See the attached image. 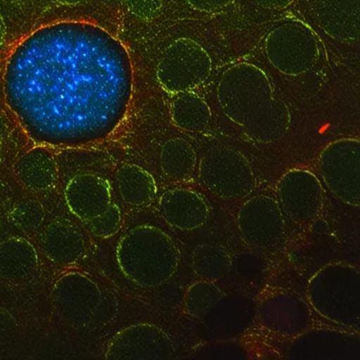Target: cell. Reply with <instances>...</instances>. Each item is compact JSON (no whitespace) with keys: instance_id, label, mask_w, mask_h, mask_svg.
Returning a JSON list of instances; mask_svg holds the SVG:
<instances>
[{"instance_id":"6da1fadb","label":"cell","mask_w":360,"mask_h":360,"mask_svg":"<svg viewBox=\"0 0 360 360\" xmlns=\"http://www.w3.org/2000/svg\"><path fill=\"white\" fill-rule=\"evenodd\" d=\"M4 98L22 127L50 143L109 136L134 96V66L124 44L86 20L39 27L18 41L4 66Z\"/></svg>"},{"instance_id":"7a4b0ae2","label":"cell","mask_w":360,"mask_h":360,"mask_svg":"<svg viewBox=\"0 0 360 360\" xmlns=\"http://www.w3.org/2000/svg\"><path fill=\"white\" fill-rule=\"evenodd\" d=\"M217 98L223 113L255 142H276L290 129L288 106L275 96L266 73L256 65L239 63L225 70Z\"/></svg>"},{"instance_id":"3957f363","label":"cell","mask_w":360,"mask_h":360,"mask_svg":"<svg viewBox=\"0 0 360 360\" xmlns=\"http://www.w3.org/2000/svg\"><path fill=\"white\" fill-rule=\"evenodd\" d=\"M180 257L174 239L153 225L134 227L117 246L120 269L141 288H158L169 281L178 271Z\"/></svg>"},{"instance_id":"277c9868","label":"cell","mask_w":360,"mask_h":360,"mask_svg":"<svg viewBox=\"0 0 360 360\" xmlns=\"http://www.w3.org/2000/svg\"><path fill=\"white\" fill-rule=\"evenodd\" d=\"M307 301L323 319L347 330H359L360 273L347 263H330L307 284Z\"/></svg>"},{"instance_id":"5b68a950","label":"cell","mask_w":360,"mask_h":360,"mask_svg":"<svg viewBox=\"0 0 360 360\" xmlns=\"http://www.w3.org/2000/svg\"><path fill=\"white\" fill-rule=\"evenodd\" d=\"M263 48L271 66L286 77L305 75L319 60V41L315 33L300 22H285L275 27L265 37Z\"/></svg>"},{"instance_id":"8992f818","label":"cell","mask_w":360,"mask_h":360,"mask_svg":"<svg viewBox=\"0 0 360 360\" xmlns=\"http://www.w3.org/2000/svg\"><path fill=\"white\" fill-rule=\"evenodd\" d=\"M199 180L210 193L223 200H239L254 191V172L248 160L239 151L214 146L202 155Z\"/></svg>"},{"instance_id":"52a82bcc","label":"cell","mask_w":360,"mask_h":360,"mask_svg":"<svg viewBox=\"0 0 360 360\" xmlns=\"http://www.w3.org/2000/svg\"><path fill=\"white\" fill-rule=\"evenodd\" d=\"M212 70L207 51L193 39H180L164 50L157 67V79L164 91L176 96L199 87Z\"/></svg>"},{"instance_id":"ba28073f","label":"cell","mask_w":360,"mask_h":360,"mask_svg":"<svg viewBox=\"0 0 360 360\" xmlns=\"http://www.w3.org/2000/svg\"><path fill=\"white\" fill-rule=\"evenodd\" d=\"M322 181L328 191L347 205L360 201V143L358 139L334 141L324 147L318 159Z\"/></svg>"},{"instance_id":"9c48e42d","label":"cell","mask_w":360,"mask_h":360,"mask_svg":"<svg viewBox=\"0 0 360 360\" xmlns=\"http://www.w3.org/2000/svg\"><path fill=\"white\" fill-rule=\"evenodd\" d=\"M240 236L250 248L277 252L285 241V220L277 200L259 195L244 202L238 212Z\"/></svg>"},{"instance_id":"30bf717a","label":"cell","mask_w":360,"mask_h":360,"mask_svg":"<svg viewBox=\"0 0 360 360\" xmlns=\"http://www.w3.org/2000/svg\"><path fill=\"white\" fill-rule=\"evenodd\" d=\"M104 292L89 276L69 271L58 278L52 290V302L63 321L75 328L91 326Z\"/></svg>"},{"instance_id":"8fae6325","label":"cell","mask_w":360,"mask_h":360,"mask_svg":"<svg viewBox=\"0 0 360 360\" xmlns=\"http://www.w3.org/2000/svg\"><path fill=\"white\" fill-rule=\"evenodd\" d=\"M278 203L283 214L298 226L311 224L323 206L324 193L316 174L307 169L288 170L277 187Z\"/></svg>"},{"instance_id":"7c38bea8","label":"cell","mask_w":360,"mask_h":360,"mask_svg":"<svg viewBox=\"0 0 360 360\" xmlns=\"http://www.w3.org/2000/svg\"><path fill=\"white\" fill-rule=\"evenodd\" d=\"M174 341L159 326L138 323L120 330L107 347V359H174Z\"/></svg>"},{"instance_id":"4fadbf2b","label":"cell","mask_w":360,"mask_h":360,"mask_svg":"<svg viewBox=\"0 0 360 360\" xmlns=\"http://www.w3.org/2000/svg\"><path fill=\"white\" fill-rule=\"evenodd\" d=\"M258 313L264 328L282 336H299L311 326L309 304L292 292L267 295L261 301Z\"/></svg>"},{"instance_id":"5bb4252c","label":"cell","mask_w":360,"mask_h":360,"mask_svg":"<svg viewBox=\"0 0 360 360\" xmlns=\"http://www.w3.org/2000/svg\"><path fill=\"white\" fill-rule=\"evenodd\" d=\"M65 200L71 214L85 223L109 207L112 193L106 179L98 174H81L67 183Z\"/></svg>"},{"instance_id":"9a60e30c","label":"cell","mask_w":360,"mask_h":360,"mask_svg":"<svg viewBox=\"0 0 360 360\" xmlns=\"http://www.w3.org/2000/svg\"><path fill=\"white\" fill-rule=\"evenodd\" d=\"M159 212L169 226L179 231H191L205 224L210 206L205 198L191 188L174 187L162 193Z\"/></svg>"},{"instance_id":"2e32d148","label":"cell","mask_w":360,"mask_h":360,"mask_svg":"<svg viewBox=\"0 0 360 360\" xmlns=\"http://www.w3.org/2000/svg\"><path fill=\"white\" fill-rule=\"evenodd\" d=\"M319 28L339 43L357 41L360 33L359 0H313Z\"/></svg>"},{"instance_id":"e0dca14e","label":"cell","mask_w":360,"mask_h":360,"mask_svg":"<svg viewBox=\"0 0 360 360\" xmlns=\"http://www.w3.org/2000/svg\"><path fill=\"white\" fill-rule=\"evenodd\" d=\"M41 246L47 258L58 265L75 264L86 250L83 233L66 220L56 221L46 227Z\"/></svg>"},{"instance_id":"ac0fdd59","label":"cell","mask_w":360,"mask_h":360,"mask_svg":"<svg viewBox=\"0 0 360 360\" xmlns=\"http://www.w3.org/2000/svg\"><path fill=\"white\" fill-rule=\"evenodd\" d=\"M39 269V255L24 238L12 237L0 242V278L15 283L30 281Z\"/></svg>"},{"instance_id":"d6986e66","label":"cell","mask_w":360,"mask_h":360,"mask_svg":"<svg viewBox=\"0 0 360 360\" xmlns=\"http://www.w3.org/2000/svg\"><path fill=\"white\" fill-rule=\"evenodd\" d=\"M16 176L29 191H49L58 178V163L53 153L45 147L29 149L15 163Z\"/></svg>"},{"instance_id":"ffe728a7","label":"cell","mask_w":360,"mask_h":360,"mask_svg":"<svg viewBox=\"0 0 360 360\" xmlns=\"http://www.w3.org/2000/svg\"><path fill=\"white\" fill-rule=\"evenodd\" d=\"M115 181L122 199L129 205H147L157 195L155 178L136 164H125L120 167Z\"/></svg>"},{"instance_id":"44dd1931","label":"cell","mask_w":360,"mask_h":360,"mask_svg":"<svg viewBox=\"0 0 360 360\" xmlns=\"http://www.w3.org/2000/svg\"><path fill=\"white\" fill-rule=\"evenodd\" d=\"M160 165L166 178L182 182L195 174L198 155L193 145L185 139H170L162 147Z\"/></svg>"},{"instance_id":"7402d4cb","label":"cell","mask_w":360,"mask_h":360,"mask_svg":"<svg viewBox=\"0 0 360 360\" xmlns=\"http://www.w3.org/2000/svg\"><path fill=\"white\" fill-rule=\"evenodd\" d=\"M172 123L183 131H205L212 120V111L207 103L193 92L176 94L170 106Z\"/></svg>"},{"instance_id":"603a6c76","label":"cell","mask_w":360,"mask_h":360,"mask_svg":"<svg viewBox=\"0 0 360 360\" xmlns=\"http://www.w3.org/2000/svg\"><path fill=\"white\" fill-rule=\"evenodd\" d=\"M193 269L200 279L216 281L231 271V258L222 246L201 244L193 250Z\"/></svg>"},{"instance_id":"cb8c5ba5","label":"cell","mask_w":360,"mask_h":360,"mask_svg":"<svg viewBox=\"0 0 360 360\" xmlns=\"http://www.w3.org/2000/svg\"><path fill=\"white\" fill-rule=\"evenodd\" d=\"M224 292L214 281L201 279L189 286L184 297V309L191 317L202 319L214 309Z\"/></svg>"},{"instance_id":"d4e9b609","label":"cell","mask_w":360,"mask_h":360,"mask_svg":"<svg viewBox=\"0 0 360 360\" xmlns=\"http://www.w3.org/2000/svg\"><path fill=\"white\" fill-rule=\"evenodd\" d=\"M10 219L22 231H37L45 221V210L37 200H25L12 208Z\"/></svg>"},{"instance_id":"484cf974","label":"cell","mask_w":360,"mask_h":360,"mask_svg":"<svg viewBox=\"0 0 360 360\" xmlns=\"http://www.w3.org/2000/svg\"><path fill=\"white\" fill-rule=\"evenodd\" d=\"M88 231L98 238L112 237L122 226V210L119 205L111 203L106 210L85 222Z\"/></svg>"},{"instance_id":"4316f807","label":"cell","mask_w":360,"mask_h":360,"mask_svg":"<svg viewBox=\"0 0 360 360\" xmlns=\"http://www.w3.org/2000/svg\"><path fill=\"white\" fill-rule=\"evenodd\" d=\"M128 11L142 20L157 18L163 8V0H126Z\"/></svg>"},{"instance_id":"83f0119b","label":"cell","mask_w":360,"mask_h":360,"mask_svg":"<svg viewBox=\"0 0 360 360\" xmlns=\"http://www.w3.org/2000/svg\"><path fill=\"white\" fill-rule=\"evenodd\" d=\"M185 1L197 11L212 13L229 7L233 0H185Z\"/></svg>"},{"instance_id":"f1b7e54d","label":"cell","mask_w":360,"mask_h":360,"mask_svg":"<svg viewBox=\"0 0 360 360\" xmlns=\"http://www.w3.org/2000/svg\"><path fill=\"white\" fill-rule=\"evenodd\" d=\"M296 0H254L259 7L266 10H283L290 7Z\"/></svg>"},{"instance_id":"f546056e","label":"cell","mask_w":360,"mask_h":360,"mask_svg":"<svg viewBox=\"0 0 360 360\" xmlns=\"http://www.w3.org/2000/svg\"><path fill=\"white\" fill-rule=\"evenodd\" d=\"M6 34H7V28H6L5 20L0 14V47L4 45L6 41Z\"/></svg>"},{"instance_id":"4dcf8cb0","label":"cell","mask_w":360,"mask_h":360,"mask_svg":"<svg viewBox=\"0 0 360 360\" xmlns=\"http://www.w3.org/2000/svg\"><path fill=\"white\" fill-rule=\"evenodd\" d=\"M56 1L65 6H75L79 5V4H81L84 0H56Z\"/></svg>"},{"instance_id":"1f68e13d","label":"cell","mask_w":360,"mask_h":360,"mask_svg":"<svg viewBox=\"0 0 360 360\" xmlns=\"http://www.w3.org/2000/svg\"><path fill=\"white\" fill-rule=\"evenodd\" d=\"M3 151H4L3 136H1V134H0V163H1V160H3Z\"/></svg>"}]
</instances>
